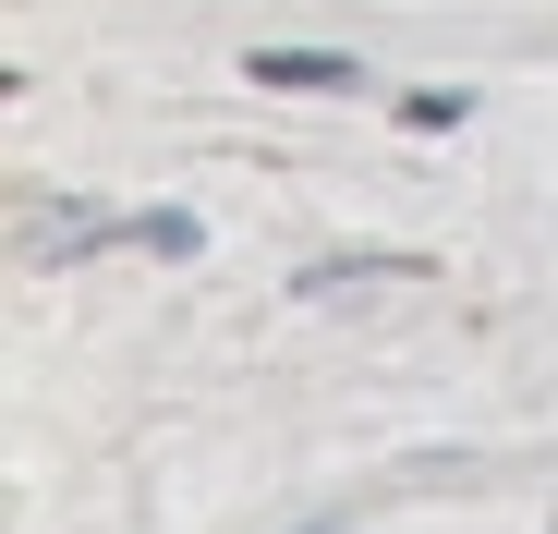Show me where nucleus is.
<instances>
[{
  "instance_id": "nucleus-1",
  "label": "nucleus",
  "mask_w": 558,
  "mask_h": 534,
  "mask_svg": "<svg viewBox=\"0 0 558 534\" xmlns=\"http://www.w3.org/2000/svg\"><path fill=\"white\" fill-rule=\"evenodd\" d=\"M255 85H352L340 49H255Z\"/></svg>"
}]
</instances>
